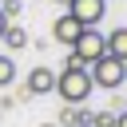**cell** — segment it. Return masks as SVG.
Returning <instances> with one entry per match:
<instances>
[{"instance_id": "obj_8", "label": "cell", "mask_w": 127, "mask_h": 127, "mask_svg": "<svg viewBox=\"0 0 127 127\" xmlns=\"http://www.w3.org/2000/svg\"><path fill=\"white\" fill-rule=\"evenodd\" d=\"M0 40H4V44H8V48H12V52H20V48H28V32H24V28H20V24H8V28H4V36H0Z\"/></svg>"}, {"instance_id": "obj_11", "label": "cell", "mask_w": 127, "mask_h": 127, "mask_svg": "<svg viewBox=\"0 0 127 127\" xmlns=\"http://www.w3.org/2000/svg\"><path fill=\"white\" fill-rule=\"evenodd\" d=\"M20 8H24V0H4V4H0V12H4V20H8V24H16Z\"/></svg>"}, {"instance_id": "obj_15", "label": "cell", "mask_w": 127, "mask_h": 127, "mask_svg": "<svg viewBox=\"0 0 127 127\" xmlns=\"http://www.w3.org/2000/svg\"><path fill=\"white\" fill-rule=\"evenodd\" d=\"M64 4H67V0H64Z\"/></svg>"}, {"instance_id": "obj_13", "label": "cell", "mask_w": 127, "mask_h": 127, "mask_svg": "<svg viewBox=\"0 0 127 127\" xmlns=\"http://www.w3.org/2000/svg\"><path fill=\"white\" fill-rule=\"evenodd\" d=\"M4 28H8V20H4V12H0V36H4Z\"/></svg>"}, {"instance_id": "obj_14", "label": "cell", "mask_w": 127, "mask_h": 127, "mask_svg": "<svg viewBox=\"0 0 127 127\" xmlns=\"http://www.w3.org/2000/svg\"><path fill=\"white\" fill-rule=\"evenodd\" d=\"M44 127H56V123H44Z\"/></svg>"}, {"instance_id": "obj_5", "label": "cell", "mask_w": 127, "mask_h": 127, "mask_svg": "<svg viewBox=\"0 0 127 127\" xmlns=\"http://www.w3.org/2000/svg\"><path fill=\"white\" fill-rule=\"evenodd\" d=\"M24 91H28V99H32V95H52V91H56V71L44 67V64H36L32 75H28V83H24Z\"/></svg>"}, {"instance_id": "obj_7", "label": "cell", "mask_w": 127, "mask_h": 127, "mask_svg": "<svg viewBox=\"0 0 127 127\" xmlns=\"http://www.w3.org/2000/svg\"><path fill=\"white\" fill-rule=\"evenodd\" d=\"M107 56L127 64V28H115V32H107Z\"/></svg>"}, {"instance_id": "obj_4", "label": "cell", "mask_w": 127, "mask_h": 127, "mask_svg": "<svg viewBox=\"0 0 127 127\" xmlns=\"http://www.w3.org/2000/svg\"><path fill=\"white\" fill-rule=\"evenodd\" d=\"M107 12V0H67V16L79 20L83 28H95Z\"/></svg>"}, {"instance_id": "obj_1", "label": "cell", "mask_w": 127, "mask_h": 127, "mask_svg": "<svg viewBox=\"0 0 127 127\" xmlns=\"http://www.w3.org/2000/svg\"><path fill=\"white\" fill-rule=\"evenodd\" d=\"M107 56V36L103 32H95V28H83L79 32V40L71 44V56H67V64L64 67H91L95 60H103Z\"/></svg>"}, {"instance_id": "obj_6", "label": "cell", "mask_w": 127, "mask_h": 127, "mask_svg": "<svg viewBox=\"0 0 127 127\" xmlns=\"http://www.w3.org/2000/svg\"><path fill=\"white\" fill-rule=\"evenodd\" d=\"M79 32H83V24H79V20H71L67 12H64L56 24H52V40H56V44H67V48L79 40Z\"/></svg>"}, {"instance_id": "obj_3", "label": "cell", "mask_w": 127, "mask_h": 127, "mask_svg": "<svg viewBox=\"0 0 127 127\" xmlns=\"http://www.w3.org/2000/svg\"><path fill=\"white\" fill-rule=\"evenodd\" d=\"M87 75H91V83H95V87L115 91V87H123V79H127V64H123V60L103 56V60H95V64L87 67Z\"/></svg>"}, {"instance_id": "obj_12", "label": "cell", "mask_w": 127, "mask_h": 127, "mask_svg": "<svg viewBox=\"0 0 127 127\" xmlns=\"http://www.w3.org/2000/svg\"><path fill=\"white\" fill-rule=\"evenodd\" d=\"M115 127H127V111H119V115H115Z\"/></svg>"}, {"instance_id": "obj_10", "label": "cell", "mask_w": 127, "mask_h": 127, "mask_svg": "<svg viewBox=\"0 0 127 127\" xmlns=\"http://www.w3.org/2000/svg\"><path fill=\"white\" fill-rule=\"evenodd\" d=\"M16 79V64H12V56H0V87H8Z\"/></svg>"}, {"instance_id": "obj_9", "label": "cell", "mask_w": 127, "mask_h": 127, "mask_svg": "<svg viewBox=\"0 0 127 127\" xmlns=\"http://www.w3.org/2000/svg\"><path fill=\"white\" fill-rule=\"evenodd\" d=\"M83 123H87V111H79V107H71V103H67V107L60 111V119H56V127H83Z\"/></svg>"}, {"instance_id": "obj_2", "label": "cell", "mask_w": 127, "mask_h": 127, "mask_svg": "<svg viewBox=\"0 0 127 127\" xmlns=\"http://www.w3.org/2000/svg\"><path fill=\"white\" fill-rule=\"evenodd\" d=\"M91 75H87V67H64V71H56V95L64 99V103H71V107H79L87 95H91Z\"/></svg>"}]
</instances>
